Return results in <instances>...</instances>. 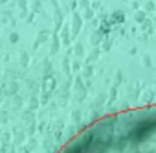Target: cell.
Listing matches in <instances>:
<instances>
[{"mask_svg": "<svg viewBox=\"0 0 156 153\" xmlns=\"http://www.w3.org/2000/svg\"><path fill=\"white\" fill-rule=\"evenodd\" d=\"M59 153H156V105L105 116Z\"/></svg>", "mask_w": 156, "mask_h": 153, "instance_id": "1", "label": "cell"}]
</instances>
